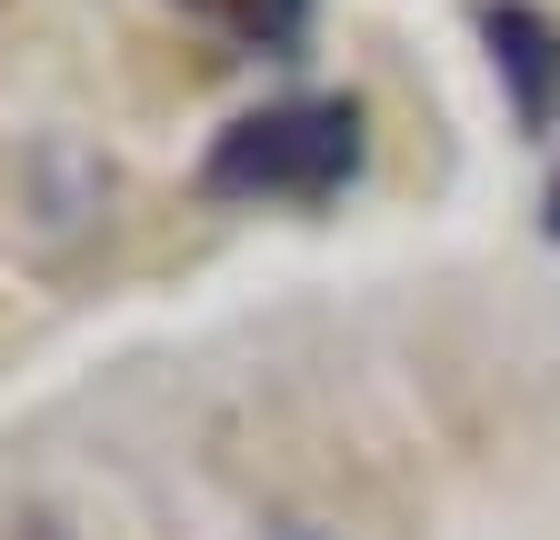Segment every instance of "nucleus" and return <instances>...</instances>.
I'll list each match as a JSON object with an SVG mask.
<instances>
[{
    "mask_svg": "<svg viewBox=\"0 0 560 540\" xmlns=\"http://www.w3.org/2000/svg\"><path fill=\"white\" fill-rule=\"evenodd\" d=\"M270 540H320V530H270Z\"/></svg>",
    "mask_w": 560,
    "mask_h": 540,
    "instance_id": "nucleus-5",
    "label": "nucleus"
},
{
    "mask_svg": "<svg viewBox=\"0 0 560 540\" xmlns=\"http://www.w3.org/2000/svg\"><path fill=\"white\" fill-rule=\"evenodd\" d=\"M480 40H490V60L511 71L521 130H540V120L560 110V40H550V21L530 11V0H490V11H480Z\"/></svg>",
    "mask_w": 560,
    "mask_h": 540,
    "instance_id": "nucleus-2",
    "label": "nucleus"
},
{
    "mask_svg": "<svg viewBox=\"0 0 560 540\" xmlns=\"http://www.w3.org/2000/svg\"><path fill=\"white\" fill-rule=\"evenodd\" d=\"M540 221H550V240H560V171H550V211H540Z\"/></svg>",
    "mask_w": 560,
    "mask_h": 540,
    "instance_id": "nucleus-4",
    "label": "nucleus"
},
{
    "mask_svg": "<svg viewBox=\"0 0 560 540\" xmlns=\"http://www.w3.org/2000/svg\"><path fill=\"white\" fill-rule=\"evenodd\" d=\"M361 151H371L361 101H270L210 141L200 190L210 200H330L361 171Z\"/></svg>",
    "mask_w": 560,
    "mask_h": 540,
    "instance_id": "nucleus-1",
    "label": "nucleus"
},
{
    "mask_svg": "<svg viewBox=\"0 0 560 540\" xmlns=\"http://www.w3.org/2000/svg\"><path fill=\"white\" fill-rule=\"evenodd\" d=\"M231 21H241L250 50H291L301 21H311V0H231Z\"/></svg>",
    "mask_w": 560,
    "mask_h": 540,
    "instance_id": "nucleus-3",
    "label": "nucleus"
}]
</instances>
